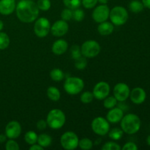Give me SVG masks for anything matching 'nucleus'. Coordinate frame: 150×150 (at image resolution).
I'll return each instance as SVG.
<instances>
[{"instance_id": "1", "label": "nucleus", "mask_w": 150, "mask_h": 150, "mask_svg": "<svg viewBox=\"0 0 150 150\" xmlns=\"http://www.w3.org/2000/svg\"><path fill=\"white\" fill-rule=\"evenodd\" d=\"M16 16L23 23H32L39 16L40 10L33 0H21L16 7Z\"/></svg>"}, {"instance_id": "2", "label": "nucleus", "mask_w": 150, "mask_h": 150, "mask_svg": "<svg viewBox=\"0 0 150 150\" xmlns=\"http://www.w3.org/2000/svg\"><path fill=\"white\" fill-rule=\"evenodd\" d=\"M121 129L127 134L132 135L137 133L141 128V120L136 114H128L122 119Z\"/></svg>"}, {"instance_id": "3", "label": "nucleus", "mask_w": 150, "mask_h": 150, "mask_svg": "<svg viewBox=\"0 0 150 150\" xmlns=\"http://www.w3.org/2000/svg\"><path fill=\"white\" fill-rule=\"evenodd\" d=\"M47 125L53 130H59L64 126L66 122V117L62 110L54 108L48 112L46 118Z\"/></svg>"}, {"instance_id": "4", "label": "nucleus", "mask_w": 150, "mask_h": 150, "mask_svg": "<svg viewBox=\"0 0 150 150\" xmlns=\"http://www.w3.org/2000/svg\"><path fill=\"white\" fill-rule=\"evenodd\" d=\"M110 20L115 26H122L128 20V13L125 7L116 6L110 10Z\"/></svg>"}, {"instance_id": "5", "label": "nucleus", "mask_w": 150, "mask_h": 150, "mask_svg": "<svg viewBox=\"0 0 150 150\" xmlns=\"http://www.w3.org/2000/svg\"><path fill=\"white\" fill-rule=\"evenodd\" d=\"M84 87V82L81 78H67L64 83V89L70 95H76L80 93Z\"/></svg>"}, {"instance_id": "6", "label": "nucleus", "mask_w": 150, "mask_h": 150, "mask_svg": "<svg viewBox=\"0 0 150 150\" xmlns=\"http://www.w3.org/2000/svg\"><path fill=\"white\" fill-rule=\"evenodd\" d=\"M100 45L95 40H86L81 47L82 56L86 58H94L100 52Z\"/></svg>"}, {"instance_id": "7", "label": "nucleus", "mask_w": 150, "mask_h": 150, "mask_svg": "<svg viewBox=\"0 0 150 150\" xmlns=\"http://www.w3.org/2000/svg\"><path fill=\"white\" fill-rule=\"evenodd\" d=\"M79 139L77 135L73 131H67L62 135L60 138V144L63 149L66 150H73L79 146Z\"/></svg>"}, {"instance_id": "8", "label": "nucleus", "mask_w": 150, "mask_h": 150, "mask_svg": "<svg viewBox=\"0 0 150 150\" xmlns=\"http://www.w3.org/2000/svg\"><path fill=\"white\" fill-rule=\"evenodd\" d=\"M92 130L95 134L98 136H105L108 134L110 130V123L106 119L102 117H98L94 119L91 124Z\"/></svg>"}, {"instance_id": "9", "label": "nucleus", "mask_w": 150, "mask_h": 150, "mask_svg": "<svg viewBox=\"0 0 150 150\" xmlns=\"http://www.w3.org/2000/svg\"><path fill=\"white\" fill-rule=\"evenodd\" d=\"M34 32L38 38H45L51 32V23L48 18L44 17L35 20Z\"/></svg>"}, {"instance_id": "10", "label": "nucleus", "mask_w": 150, "mask_h": 150, "mask_svg": "<svg viewBox=\"0 0 150 150\" xmlns=\"http://www.w3.org/2000/svg\"><path fill=\"white\" fill-rule=\"evenodd\" d=\"M110 9L106 4H100L94 9L92 12V18L96 23H102L109 18Z\"/></svg>"}, {"instance_id": "11", "label": "nucleus", "mask_w": 150, "mask_h": 150, "mask_svg": "<svg viewBox=\"0 0 150 150\" xmlns=\"http://www.w3.org/2000/svg\"><path fill=\"white\" fill-rule=\"evenodd\" d=\"M110 90H111V88L107 82H98L94 86L93 91H92L94 98L99 100H103L106 97L109 95Z\"/></svg>"}, {"instance_id": "12", "label": "nucleus", "mask_w": 150, "mask_h": 150, "mask_svg": "<svg viewBox=\"0 0 150 150\" xmlns=\"http://www.w3.org/2000/svg\"><path fill=\"white\" fill-rule=\"evenodd\" d=\"M130 89L125 83H118L114 87L113 93L114 98L119 102H124L130 96Z\"/></svg>"}, {"instance_id": "13", "label": "nucleus", "mask_w": 150, "mask_h": 150, "mask_svg": "<svg viewBox=\"0 0 150 150\" xmlns=\"http://www.w3.org/2000/svg\"><path fill=\"white\" fill-rule=\"evenodd\" d=\"M21 133V126L17 121H10L5 127V135L9 139H16Z\"/></svg>"}, {"instance_id": "14", "label": "nucleus", "mask_w": 150, "mask_h": 150, "mask_svg": "<svg viewBox=\"0 0 150 150\" xmlns=\"http://www.w3.org/2000/svg\"><path fill=\"white\" fill-rule=\"evenodd\" d=\"M69 30V25L64 20H58L53 23L51 26V32L54 36L62 37L67 33Z\"/></svg>"}, {"instance_id": "15", "label": "nucleus", "mask_w": 150, "mask_h": 150, "mask_svg": "<svg viewBox=\"0 0 150 150\" xmlns=\"http://www.w3.org/2000/svg\"><path fill=\"white\" fill-rule=\"evenodd\" d=\"M130 100L136 105L142 104L146 98V93L144 89L141 87H136L130 92Z\"/></svg>"}, {"instance_id": "16", "label": "nucleus", "mask_w": 150, "mask_h": 150, "mask_svg": "<svg viewBox=\"0 0 150 150\" xmlns=\"http://www.w3.org/2000/svg\"><path fill=\"white\" fill-rule=\"evenodd\" d=\"M124 117V111L121 108L119 107H114L109 109L106 114V120L109 123L116 124L120 122Z\"/></svg>"}, {"instance_id": "17", "label": "nucleus", "mask_w": 150, "mask_h": 150, "mask_svg": "<svg viewBox=\"0 0 150 150\" xmlns=\"http://www.w3.org/2000/svg\"><path fill=\"white\" fill-rule=\"evenodd\" d=\"M16 0H0V13L9 16L16 10Z\"/></svg>"}, {"instance_id": "18", "label": "nucleus", "mask_w": 150, "mask_h": 150, "mask_svg": "<svg viewBox=\"0 0 150 150\" xmlns=\"http://www.w3.org/2000/svg\"><path fill=\"white\" fill-rule=\"evenodd\" d=\"M68 43L64 40H57L53 43L52 52L56 55H62L67 51Z\"/></svg>"}, {"instance_id": "19", "label": "nucleus", "mask_w": 150, "mask_h": 150, "mask_svg": "<svg viewBox=\"0 0 150 150\" xmlns=\"http://www.w3.org/2000/svg\"><path fill=\"white\" fill-rule=\"evenodd\" d=\"M114 30V26L111 22H108L107 21L100 23L98 27V31L100 35L103 36H106L113 33Z\"/></svg>"}, {"instance_id": "20", "label": "nucleus", "mask_w": 150, "mask_h": 150, "mask_svg": "<svg viewBox=\"0 0 150 150\" xmlns=\"http://www.w3.org/2000/svg\"><path fill=\"white\" fill-rule=\"evenodd\" d=\"M37 143L43 148L48 147L51 146V143H52V138L46 133H42L38 136Z\"/></svg>"}, {"instance_id": "21", "label": "nucleus", "mask_w": 150, "mask_h": 150, "mask_svg": "<svg viewBox=\"0 0 150 150\" xmlns=\"http://www.w3.org/2000/svg\"><path fill=\"white\" fill-rule=\"evenodd\" d=\"M47 96L51 100L58 101L61 98V93L55 86H49L47 89Z\"/></svg>"}, {"instance_id": "22", "label": "nucleus", "mask_w": 150, "mask_h": 150, "mask_svg": "<svg viewBox=\"0 0 150 150\" xmlns=\"http://www.w3.org/2000/svg\"><path fill=\"white\" fill-rule=\"evenodd\" d=\"M144 8L143 3L139 0H133L129 4V9L131 12L134 13H138L142 12Z\"/></svg>"}, {"instance_id": "23", "label": "nucleus", "mask_w": 150, "mask_h": 150, "mask_svg": "<svg viewBox=\"0 0 150 150\" xmlns=\"http://www.w3.org/2000/svg\"><path fill=\"white\" fill-rule=\"evenodd\" d=\"M50 77L54 81L59 82L64 79V74L62 70L60 69L54 68L50 72Z\"/></svg>"}, {"instance_id": "24", "label": "nucleus", "mask_w": 150, "mask_h": 150, "mask_svg": "<svg viewBox=\"0 0 150 150\" xmlns=\"http://www.w3.org/2000/svg\"><path fill=\"white\" fill-rule=\"evenodd\" d=\"M38 134L35 132L30 130L25 133L24 135V140L26 144L29 145H33L35 144H37L38 142Z\"/></svg>"}, {"instance_id": "25", "label": "nucleus", "mask_w": 150, "mask_h": 150, "mask_svg": "<svg viewBox=\"0 0 150 150\" xmlns=\"http://www.w3.org/2000/svg\"><path fill=\"white\" fill-rule=\"evenodd\" d=\"M123 130L122 129L118 128V127H114V128L111 129L108 132V136L110 139H111L114 141H118L122 139L123 136Z\"/></svg>"}, {"instance_id": "26", "label": "nucleus", "mask_w": 150, "mask_h": 150, "mask_svg": "<svg viewBox=\"0 0 150 150\" xmlns=\"http://www.w3.org/2000/svg\"><path fill=\"white\" fill-rule=\"evenodd\" d=\"M79 146L83 150H89L93 147V142L88 138H83L79 140Z\"/></svg>"}, {"instance_id": "27", "label": "nucleus", "mask_w": 150, "mask_h": 150, "mask_svg": "<svg viewBox=\"0 0 150 150\" xmlns=\"http://www.w3.org/2000/svg\"><path fill=\"white\" fill-rule=\"evenodd\" d=\"M10 42V38L6 33L0 32V50H4L9 46Z\"/></svg>"}, {"instance_id": "28", "label": "nucleus", "mask_w": 150, "mask_h": 150, "mask_svg": "<svg viewBox=\"0 0 150 150\" xmlns=\"http://www.w3.org/2000/svg\"><path fill=\"white\" fill-rule=\"evenodd\" d=\"M103 100V106L107 109H111L117 105V100L114 98V96H109L108 95Z\"/></svg>"}, {"instance_id": "29", "label": "nucleus", "mask_w": 150, "mask_h": 150, "mask_svg": "<svg viewBox=\"0 0 150 150\" xmlns=\"http://www.w3.org/2000/svg\"><path fill=\"white\" fill-rule=\"evenodd\" d=\"M63 4L67 8L73 10L79 8L81 4V0H63Z\"/></svg>"}, {"instance_id": "30", "label": "nucleus", "mask_w": 150, "mask_h": 150, "mask_svg": "<svg viewBox=\"0 0 150 150\" xmlns=\"http://www.w3.org/2000/svg\"><path fill=\"white\" fill-rule=\"evenodd\" d=\"M94 99V95L93 93L89 91H86V92H83V93L81 95L80 100L81 101V103H83V104H89Z\"/></svg>"}, {"instance_id": "31", "label": "nucleus", "mask_w": 150, "mask_h": 150, "mask_svg": "<svg viewBox=\"0 0 150 150\" xmlns=\"http://www.w3.org/2000/svg\"><path fill=\"white\" fill-rule=\"evenodd\" d=\"M85 13L83 10L77 8L73 10V19L77 22H81L84 19Z\"/></svg>"}, {"instance_id": "32", "label": "nucleus", "mask_w": 150, "mask_h": 150, "mask_svg": "<svg viewBox=\"0 0 150 150\" xmlns=\"http://www.w3.org/2000/svg\"><path fill=\"white\" fill-rule=\"evenodd\" d=\"M36 4L39 10L42 11H48L51 7V3L50 0H38Z\"/></svg>"}, {"instance_id": "33", "label": "nucleus", "mask_w": 150, "mask_h": 150, "mask_svg": "<svg viewBox=\"0 0 150 150\" xmlns=\"http://www.w3.org/2000/svg\"><path fill=\"white\" fill-rule=\"evenodd\" d=\"M75 67L78 69V70H83L85 67L87 65V61L86 59V57H80L78 59H75Z\"/></svg>"}, {"instance_id": "34", "label": "nucleus", "mask_w": 150, "mask_h": 150, "mask_svg": "<svg viewBox=\"0 0 150 150\" xmlns=\"http://www.w3.org/2000/svg\"><path fill=\"white\" fill-rule=\"evenodd\" d=\"M121 149V146L114 142H106L101 147L102 150H120Z\"/></svg>"}, {"instance_id": "35", "label": "nucleus", "mask_w": 150, "mask_h": 150, "mask_svg": "<svg viewBox=\"0 0 150 150\" xmlns=\"http://www.w3.org/2000/svg\"><path fill=\"white\" fill-rule=\"evenodd\" d=\"M61 18L62 20L65 21H68L71 20L73 18V10L66 7L65 9H64L62 11Z\"/></svg>"}, {"instance_id": "36", "label": "nucleus", "mask_w": 150, "mask_h": 150, "mask_svg": "<svg viewBox=\"0 0 150 150\" xmlns=\"http://www.w3.org/2000/svg\"><path fill=\"white\" fill-rule=\"evenodd\" d=\"M5 149L7 150H19L20 146L14 139H9L5 144Z\"/></svg>"}, {"instance_id": "37", "label": "nucleus", "mask_w": 150, "mask_h": 150, "mask_svg": "<svg viewBox=\"0 0 150 150\" xmlns=\"http://www.w3.org/2000/svg\"><path fill=\"white\" fill-rule=\"evenodd\" d=\"M70 51H71L72 58H73V59H78L79 57H81L82 56L81 52V48L79 46V45H73L71 49H70Z\"/></svg>"}, {"instance_id": "38", "label": "nucleus", "mask_w": 150, "mask_h": 150, "mask_svg": "<svg viewBox=\"0 0 150 150\" xmlns=\"http://www.w3.org/2000/svg\"><path fill=\"white\" fill-rule=\"evenodd\" d=\"M98 0H82L81 4L86 9H92L97 5Z\"/></svg>"}, {"instance_id": "39", "label": "nucleus", "mask_w": 150, "mask_h": 150, "mask_svg": "<svg viewBox=\"0 0 150 150\" xmlns=\"http://www.w3.org/2000/svg\"><path fill=\"white\" fill-rule=\"evenodd\" d=\"M123 150H137L138 146L133 142H127L122 148Z\"/></svg>"}, {"instance_id": "40", "label": "nucleus", "mask_w": 150, "mask_h": 150, "mask_svg": "<svg viewBox=\"0 0 150 150\" xmlns=\"http://www.w3.org/2000/svg\"><path fill=\"white\" fill-rule=\"evenodd\" d=\"M48 125H47L46 120H40L39 121L37 122V128L39 130H44L47 127Z\"/></svg>"}, {"instance_id": "41", "label": "nucleus", "mask_w": 150, "mask_h": 150, "mask_svg": "<svg viewBox=\"0 0 150 150\" xmlns=\"http://www.w3.org/2000/svg\"><path fill=\"white\" fill-rule=\"evenodd\" d=\"M44 148L42 147L41 146H40L39 144H35L33 145H31V146L29 147V149L30 150H43Z\"/></svg>"}, {"instance_id": "42", "label": "nucleus", "mask_w": 150, "mask_h": 150, "mask_svg": "<svg viewBox=\"0 0 150 150\" xmlns=\"http://www.w3.org/2000/svg\"><path fill=\"white\" fill-rule=\"evenodd\" d=\"M142 3L145 7L150 9V0H142Z\"/></svg>"}, {"instance_id": "43", "label": "nucleus", "mask_w": 150, "mask_h": 150, "mask_svg": "<svg viewBox=\"0 0 150 150\" xmlns=\"http://www.w3.org/2000/svg\"><path fill=\"white\" fill-rule=\"evenodd\" d=\"M7 139V136L6 135L0 134V143H4Z\"/></svg>"}, {"instance_id": "44", "label": "nucleus", "mask_w": 150, "mask_h": 150, "mask_svg": "<svg viewBox=\"0 0 150 150\" xmlns=\"http://www.w3.org/2000/svg\"><path fill=\"white\" fill-rule=\"evenodd\" d=\"M101 4H106L108 3V0H98Z\"/></svg>"}, {"instance_id": "45", "label": "nucleus", "mask_w": 150, "mask_h": 150, "mask_svg": "<svg viewBox=\"0 0 150 150\" xmlns=\"http://www.w3.org/2000/svg\"><path fill=\"white\" fill-rule=\"evenodd\" d=\"M3 28H4V23H3L2 21L0 20V32L2 30Z\"/></svg>"}, {"instance_id": "46", "label": "nucleus", "mask_w": 150, "mask_h": 150, "mask_svg": "<svg viewBox=\"0 0 150 150\" xmlns=\"http://www.w3.org/2000/svg\"><path fill=\"white\" fill-rule=\"evenodd\" d=\"M146 143H147V144L150 146V135L149 136L147 137V139H146Z\"/></svg>"}]
</instances>
